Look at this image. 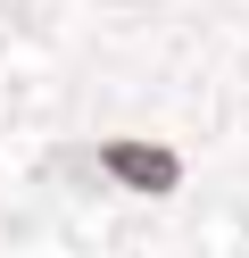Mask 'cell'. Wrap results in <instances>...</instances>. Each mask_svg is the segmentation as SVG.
I'll return each instance as SVG.
<instances>
[{
	"label": "cell",
	"mask_w": 249,
	"mask_h": 258,
	"mask_svg": "<svg viewBox=\"0 0 249 258\" xmlns=\"http://www.w3.org/2000/svg\"><path fill=\"white\" fill-rule=\"evenodd\" d=\"M100 158H108V175L133 183V191H175V183H183V158L158 150V142H108Z\"/></svg>",
	"instance_id": "6da1fadb"
}]
</instances>
